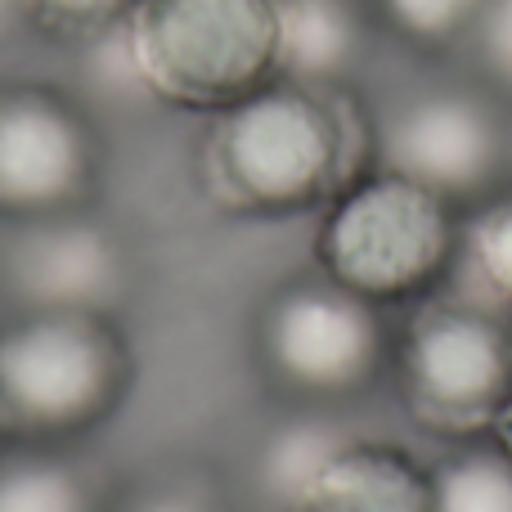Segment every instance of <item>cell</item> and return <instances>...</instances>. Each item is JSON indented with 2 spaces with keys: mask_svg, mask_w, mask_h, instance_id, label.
<instances>
[{
  "mask_svg": "<svg viewBox=\"0 0 512 512\" xmlns=\"http://www.w3.org/2000/svg\"><path fill=\"white\" fill-rule=\"evenodd\" d=\"M459 265H468L472 288L512 315V180L463 207Z\"/></svg>",
  "mask_w": 512,
  "mask_h": 512,
  "instance_id": "5bb4252c",
  "label": "cell"
},
{
  "mask_svg": "<svg viewBox=\"0 0 512 512\" xmlns=\"http://www.w3.org/2000/svg\"><path fill=\"white\" fill-rule=\"evenodd\" d=\"M373 50L364 0H283V72L306 86H351Z\"/></svg>",
  "mask_w": 512,
  "mask_h": 512,
  "instance_id": "8fae6325",
  "label": "cell"
},
{
  "mask_svg": "<svg viewBox=\"0 0 512 512\" xmlns=\"http://www.w3.org/2000/svg\"><path fill=\"white\" fill-rule=\"evenodd\" d=\"M436 512H512V459L495 436L450 445L432 468Z\"/></svg>",
  "mask_w": 512,
  "mask_h": 512,
  "instance_id": "4fadbf2b",
  "label": "cell"
},
{
  "mask_svg": "<svg viewBox=\"0 0 512 512\" xmlns=\"http://www.w3.org/2000/svg\"><path fill=\"white\" fill-rule=\"evenodd\" d=\"M369 9L400 45L441 59L468 45L486 0H369Z\"/></svg>",
  "mask_w": 512,
  "mask_h": 512,
  "instance_id": "2e32d148",
  "label": "cell"
},
{
  "mask_svg": "<svg viewBox=\"0 0 512 512\" xmlns=\"http://www.w3.org/2000/svg\"><path fill=\"white\" fill-rule=\"evenodd\" d=\"M373 135L346 86L274 77L212 113L203 135V189L230 216H297L328 207L364 167Z\"/></svg>",
  "mask_w": 512,
  "mask_h": 512,
  "instance_id": "6da1fadb",
  "label": "cell"
},
{
  "mask_svg": "<svg viewBox=\"0 0 512 512\" xmlns=\"http://www.w3.org/2000/svg\"><path fill=\"white\" fill-rule=\"evenodd\" d=\"M113 36L144 95L207 117L283 72V0H140Z\"/></svg>",
  "mask_w": 512,
  "mask_h": 512,
  "instance_id": "3957f363",
  "label": "cell"
},
{
  "mask_svg": "<svg viewBox=\"0 0 512 512\" xmlns=\"http://www.w3.org/2000/svg\"><path fill=\"white\" fill-rule=\"evenodd\" d=\"M32 23V0H0V36Z\"/></svg>",
  "mask_w": 512,
  "mask_h": 512,
  "instance_id": "ffe728a7",
  "label": "cell"
},
{
  "mask_svg": "<svg viewBox=\"0 0 512 512\" xmlns=\"http://www.w3.org/2000/svg\"><path fill=\"white\" fill-rule=\"evenodd\" d=\"M490 436H495V441L504 445L508 459H512V400L504 405V414H499V423H495V432H490Z\"/></svg>",
  "mask_w": 512,
  "mask_h": 512,
  "instance_id": "44dd1931",
  "label": "cell"
},
{
  "mask_svg": "<svg viewBox=\"0 0 512 512\" xmlns=\"http://www.w3.org/2000/svg\"><path fill=\"white\" fill-rule=\"evenodd\" d=\"M140 0H32V23L54 41H104Z\"/></svg>",
  "mask_w": 512,
  "mask_h": 512,
  "instance_id": "e0dca14e",
  "label": "cell"
},
{
  "mask_svg": "<svg viewBox=\"0 0 512 512\" xmlns=\"http://www.w3.org/2000/svg\"><path fill=\"white\" fill-rule=\"evenodd\" d=\"M459 234L463 207L373 162L324 207L315 261L337 288L382 310H405L454 274Z\"/></svg>",
  "mask_w": 512,
  "mask_h": 512,
  "instance_id": "277c9868",
  "label": "cell"
},
{
  "mask_svg": "<svg viewBox=\"0 0 512 512\" xmlns=\"http://www.w3.org/2000/svg\"><path fill=\"white\" fill-rule=\"evenodd\" d=\"M135 355L117 315L27 310L0 324V436L72 445L122 409Z\"/></svg>",
  "mask_w": 512,
  "mask_h": 512,
  "instance_id": "7a4b0ae2",
  "label": "cell"
},
{
  "mask_svg": "<svg viewBox=\"0 0 512 512\" xmlns=\"http://www.w3.org/2000/svg\"><path fill=\"white\" fill-rule=\"evenodd\" d=\"M468 45L481 68V86L512 104V0H486Z\"/></svg>",
  "mask_w": 512,
  "mask_h": 512,
  "instance_id": "ac0fdd59",
  "label": "cell"
},
{
  "mask_svg": "<svg viewBox=\"0 0 512 512\" xmlns=\"http://www.w3.org/2000/svg\"><path fill=\"white\" fill-rule=\"evenodd\" d=\"M391 378L414 427L450 445L490 436L512 400V315L486 292L441 283L405 306Z\"/></svg>",
  "mask_w": 512,
  "mask_h": 512,
  "instance_id": "5b68a950",
  "label": "cell"
},
{
  "mask_svg": "<svg viewBox=\"0 0 512 512\" xmlns=\"http://www.w3.org/2000/svg\"><path fill=\"white\" fill-rule=\"evenodd\" d=\"M104 135L90 108L54 81H0V225L90 212Z\"/></svg>",
  "mask_w": 512,
  "mask_h": 512,
  "instance_id": "52a82bcc",
  "label": "cell"
},
{
  "mask_svg": "<svg viewBox=\"0 0 512 512\" xmlns=\"http://www.w3.org/2000/svg\"><path fill=\"white\" fill-rule=\"evenodd\" d=\"M126 512H221L212 499L194 495V490H180V486H162L153 495H140Z\"/></svg>",
  "mask_w": 512,
  "mask_h": 512,
  "instance_id": "d6986e66",
  "label": "cell"
},
{
  "mask_svg": "<svg viewBox=\"0 0 512 512\" xmlns=\"http://www.w3.org/2000/svg\"><path fill=\"white\" fill-rule=\"evenodd\" d=\"M387 310L333 279L283 283L256 315V364L301 409H346L391 373Z\"/></svg>",
  "mask_w": 512,
  "mask_h": 512,
  "instance_id": "8992f818",
  "label": "cell"
},
{
  "mask_svg": "<svg viewBox=\"0 0 512 512\" xmlns=\"http://www.w3.org/2000/svg\"><path fill=\"white\" fill-rule=\"evenodd\" d=\"M378 167L472 207L508 180L512 131L504 99L486 86H436L400 99L373 131Z\"/></svg>",
  "mask_w": 512,
  "mask_h": 512,
  "instance_id": "ba28073f",
  "label": "cell"
},
{
  "mask_svg": "<svg viewBox=\"0 0 512 512\" xmlns=\"http://www.w3.org/2000/svg\"><path fill=\"white\" fill-rule=\"evenodd\" d=\"M0 512H99L86 468L68 445H18L0 450Z\"/></svg>",
  "mask_w": 512,
  "mask_h": 512,
  "instance_id": "7c38bea8",
  "label": "cell"
},
{
  "mask_svg": "<svg viewBox=\"0 0 512 512\" xmlns=\"http://www.w3.org/2000/svg\"><path fill=\"white\" fill-rule=\"evenodd\" d=\"M0 288L14 301V315L27 310L117 315L131 292V261L122 239L90 212L9 225L0 252Z\"/></svg>",
  "mask_w": 512,
  "mask_h": 512,
  "instance_id": "9c48e42d",
  "label": "cell"
},
{
  "mask_svg": "<svg viewBox=\"0 0 512 512\" xmlns=\"http://www.w3.org/2000/svg\"><path fill=\"white\" fill-rule=\"evenodd\" d=\"M355 427L337 418V409H301L297 418L279 423L270 432V445L261 450V490L279 512L283 499L297 490V481L324 459L333 445H342Z\"/></svg>",
  "mask_w": 512,
  "mask_h": 512,
  "instance_id": "9a60e30c",
  "label": "cell"
},
{
  "mask_svg": "<svg viewBox=\"0 0 512 512\" xmlns=\"http://www.w3.org/2000/svg\"><path fill=\"white\" fill-rule=\"evenodd\" d=\"M279 512H436L432 468L405 445L351 432L297 481Z\"/></svg>",
  "mask_w": 512,
  "mask_h": 512,
  "instance_id": "30bf717a",
  "label": "cell"
}]
</instances>
